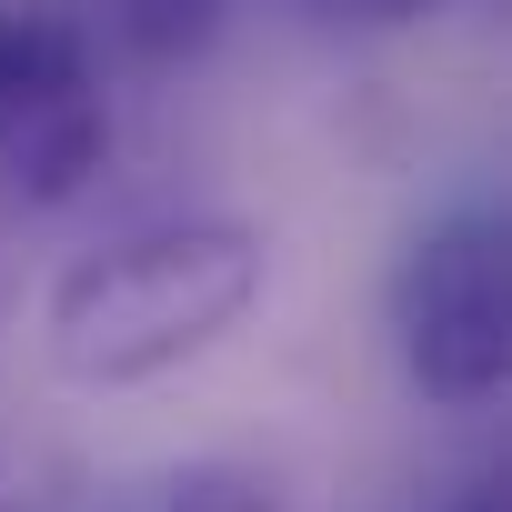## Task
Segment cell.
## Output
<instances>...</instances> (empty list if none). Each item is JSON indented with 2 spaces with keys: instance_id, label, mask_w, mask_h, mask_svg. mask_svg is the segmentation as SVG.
<instances>
[{
  "instance_id": "8992f818",
  "label": "cell",
  "mask_w": 512,
  "mask_h": 512,
  "mask_svg": "<svg viewBox=\"0 0 512 512\" xmlns=\"http://www.w3.org/2000/svg\"><path fill=\"white\" fill-rule=\"evenodd\" d=\"M312 21H332V31H412V21H432L442 0H302Z\"/></svg>"
},
{
  "instance_id": "3957f363",
  "label": "cell",
  "mask_w": 512,
  "mask_h": 512,
  "mask_svg": "<svg viewBox=\"0 0 512 512\" xmlns=\"http://www.w3.org/2000/svg\"><path fill=\"white\" fill-rule=\"evenodd\" d=\"M111 161V71L81 11L0 0V221L81 201Z\"/></svg>"
},
{
  "instance_id": "7a4b0ae2",
  "label": "cell",
  "mask_w": 512,
  "mask_h": 512,
  "mask_svg": "<svg viewBox=\"0 0 512 512\" xmlns=\"http://www.w3.org/2000/svg\"><path fill=\"white\" fill-rule=\"evenodd\" d=\"M392 362L422 402H492L512 382V221L492 201H462L402 241V262L382 282Z\"/></svg>"
},
{
  "instance_id": "5b68a950",
  "label": "cell",
  "mask_w": 512,
  "mask_h": 512,
  "mask_svg": "<svg viewBox=\"0 0 512 512\" xmlns=\"http://www.w3.org/2000/svg\"><path fill=\"white\" fill-rule=\"evenodd\" d=\"M161 512H292V492H282L272 462H251V452H191L161 482Z\"/></svg>"
},
{
  "instance_id": "277c9868",
  "label": "cell",
  "mask_w": 512,
  "mask_h": 512,
  "mask_svg": "<svg viewBox=\"0 0 512 512\" xmlns=\"http://www.w3.org/2000/svg\"><path fill=\"white\" fill-rule=\"evenodd\" d=\"M91 41L141 61V71H171V61H201L221 41V0H101Z\"/></svg>"
},
{
  "instance_id": "52a82bcc",
  "label": "cell",
  "mask_w": 512,
  "mask_h": 512,
  "mask_svg": "<svg viewBox=\"0 0 512 512\" xmlns=\"http://www.w3.org/2000/svg\"><path fill=\"white\" fill-rule=\"evenodd\" d=\"M11 231H21V221H0V312L21 302V251H11Z\"/></svg>"
},
{
  "instance_id": "9c48e42d",
  "label": "cell",
  "mask_w": 512,
  "mask_h": 512,
  "mask_svg": "<svg viewBox=\"0 0 512 512\" xmlns=\"http://www.w3.org/2000/svg\"><path fill=\"white\" fill-rule=\"evenodd\" d=\"M0 512H21V492H11V482H0Z\"/></svg>"
},
{
  "instance_id": "6da1fadb",
  "label": "cell",
  "mask_w": 512,
  "mask_h": 512,
  "mask_svg": "<svg viewBox=\"0 0 512 512\" xmlns=\"http://www.w3.org/2000/svg\"><path fill=\"white\" fill-rule=\"evenodd\" d=\"M272 282V251L251 221H221V211H191V221H151V231H121L101 251L51 282L41 322H51V362L61 382L81 392H141V382H171L181 362L221 352L251 302Z\"/></svg>"
},
{
  "instance_id": "ba28073f",
  "label": "cell",
  "mask_w": 512,
  "mask_h": 512,
  "mask_svg": "<svg viewBox=\"0 0 512 512\" xmlns=\"http://www.w3.org/2000/svg\"><path fill=\"white\" fill-rule=\"evenodd\" d=\"M452 512H502V482H472V492H462Z\"/></svg>"
}]
</instances>
